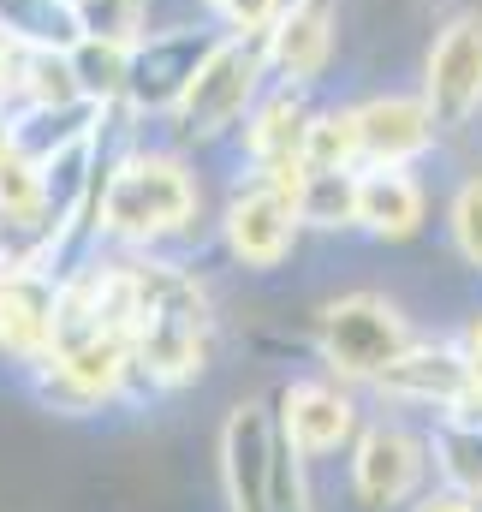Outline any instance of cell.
I'll use <instances>...</instances> for the list:
<instances>
[{
    "instance_id": "4fadbf2b",
    "label": "cell",
    "mask_w": 482,
    "mask_h": 512,
    "mask_svg": "<svg viewBox=\"0 0 482 512\" xmlns=\"http://www.w3.org/2000/svg\"><path fill=\"white\" fill-rule=\"evenodd\" d=\"M334 60V0H286L268 30V72L280 84H316Z\"/></svg>"
},
{
    "instance_id": "5b68a950",
    "label": "cell",
    "mask_w": 482,
    "mask_h": 512,
    "mask_svg": "<svg viewBox=\"0 0 482 512\" xmlns=\"http://www.w3.org/2000/svg\"><path fill=\"white\" fill-rule=\"evenodd\" d=\"M316 340H322V358L346 376V382H375L405 346H411V328L405 316L375 298V292H352V298H334L322 316H316Z\"/></svg>"
},
{
    "instance_id": "30bf717a",
    "label": "cell",
    "mask_w": 482,
    "mask_h": 512,
    "mask_svg": "<svg viewBox=\"0 0 482 512\" xmlns=\"http://www.w3.org/2000/svg\"><path fill=\"white\" fill-rule=\"evenodd\" d=\"M375 387L387 399H405V405H435V411H465L477 405V376L465 364L459 346H405L381 376Z\"/></svg>"
},
{
    "instance_id": "2e32d148",
    "label": "cell",
    "mask_w": 482,
    "mask_h": 512,
    "mask_svg": "<svg viewBox=\"0 0 482 512\" xmlns=\"http://www.w3.org/2000/svg\"><path fill=\"white\" fill-rule=\"evenodd\" d=\"M280 423H286L292 447L316 459V453H334L352 435V399L328 382H298L280 399Z\"/></svg>"
},
{
    "instance_id": "d4e9b609",
    "label": "cell",
    "mask_w": 482,
    "mask_h": 512,
    "mask_svg": "<svg viewBox=\"0 0 482 512\" xmlns=\"http://www.w3.org/2000/svg\"><path fill=\"white\" fill-rule=\"evenodd\" d=\"M78 24L90 42H120L131 48L143 36V18H149V0H72Z\"/></svg>"
},
{
    "instance_id": "6da1fadb",
    "label": "cell",
    "mask_w": 482,
    "mask_h": 512,
    "mask_svg": "<svg viewBox=\"0 0 482 512\" xmlns=\"http://www.w3.org/2000/svg\"><path fill=\"white\" fill-rule=\"evenodd\" d=\"M137 310H131V370L155 387L191 382L209 358V298L173 262H131Z\"/></svg>"
},
{
    "instance_id": "7402d4cb",
    "label": "cell",
    "mask_w": 482,
    "mask_h": 512,
    "mask_svg": "<svg viewBox=\"0 0 482 512\" xmlns=\"http://www.w3.org/2000/svg\"><path fill=\"white\" fill-rule=\"evenodd\" d=\"M0 209L6 215H54L48 209V167L30 161L24 149H12L6 137H0Z\"/></svg>"
},
{
    "instance_id": "8fae6325",
    "label": "cell",
    "mask_w": 482,
    "mask_h": 512,
    "mask_svg": "<svg viewBox=\"0 0 482 512\" xmlns=\"http://www.w3.org/2000/svg\"><path fill=\"white\" fill-rule=\"evenodd\" d=\"M352 120H358L363 167H411L441 137V126H435V114H429L423 96H369V102L352 108Z\"/></svg>"
},
{
    "instance_id": "f546056e",
    "label": "cell",
    "mask_w": 482,
    "mask_h": 512,
    "mask_svg": "<svg viewBox=\"0 0 482 512\" xmlns=\"http://www.w3.org/2000/svg\"><path fill=\"white\" fill-rule=\"evenodd\" d=\"M423 512H477V507H471L465 495H441V501H429Z\"/></svg>"
},
{
    "instance_id": "cb8c5ba5",
    "label": "cell",
    "mask_w": 482,
    "mask_h": 512,
    "mask_svg": "<svg viewBox=\"0 0 482 512\" xmlns=\"http://www.w3.org/2000/svg\"><path fill=\"white\" fill-rule=\"evenodd\" d=\"M304 167H363L352 108H328V114H316V120H310V137H304Z\"/></svg>"
},
{
    "instance_id": "ffe728a7",
    "label": "cell",
    "mask_w": 482,
    "mask_h": 512,
    "mask_svg": "<svg viewBox=\"0 0 482 512\" xmlns=\"http://www.w3.org/2000/svg\"><path fill=\"white\" fill-rule=\"evenodd\" d=\"M18 102H84L72 54L54 48H18Z\"/></svg>"
},
{
    "instance_id": "e0dca14e",
    "label": "cell",
    "mask_w": 482,
    "mask_h": 512,
    "mask_svg": "<svg viewBox=\"0 0 482 512\" xmlns=\"http://www.w3.org/2000/svg\"><path fill=\"white\" fill-rule=\"evenodd\" d=\"M417 453H423V447H417L405 429H393V423L369 429L363 447H358V495L369 501V507H393V501H405L411 483H417V471H423Z\"/></svg>"
},
{
    "instance_id": "44dd1931",
    "label": "cell",
    "mask_w": 482,
    "mask_h": 512,
    "mask_svg": "<svg viewBox=\"0 0 482 512\" xmlns=\"http://www.w3.org/2000/svg\"><path fill=\"white\" fill-rule=\"evenodd\" d=\"M465 411H447V423L435 429V459L465 495H482V417H465Z\"/></svg>"
},
{
    "instance_id": "7c38bea8",
    "label": "cell",
    "mask_w": 482,
    "mask_h": 512,
    "mask_svg": "<svg viewBox=\"0 0 482 512\" xmlns=\"http://www.w3.org/2000/svg\"><path fill=\"white\" fill-rule=\"evenodd\" d=\"M310 120H316V108L304 102V84H280V90L256 108V120L244 131V149H250V161H256V179H274V185H286V191L298 185Z\"/></svg>"
},
{
    "instance_id": "484cf974",
    "label": "cell",
    "mask_w": 482,
    "mask_h": 512,
    "mask_svg": "<svg viewBox=\"0 0 482 512\" xmlns=\"http://www.w3.org/2000/svg\"><path fill=\"white\" fill-rule=\"evenodd\" d=\"M453 245L471 268H482V173H471L453 197Z\"/></svg>"
},
{
    "instance_id": "3957f363",
    "label": "cell",
    "mask_w": 482,
    "mask_h": 512,
    "mask_svg": "<svg viewBox=\"0 0 482 512\" xmlns=\"http://www.w3.org/2000/svg\"><path fill=\"white\" fill-rule=\"evenodd\" d=\"M292 435L280 423V411H268L262 399H244L227 411L221 429V465H227V489L239 512H304V483H298V459H292Z\"/></svg>"
},
{
    "instance_id": "f1b7e54d",
    "label": "cell",
    "mask_w": 482,
    "mask_h": 512,
    "mask_svg": "<svg viewBox=\"0 0 482 512\" xmlns=\"http://www.w3.org/2000/svg\"><path fill=\"white\" fill-rule=\"evenodd\" d=\"M459 352H465V364H471V376H477V393H482V316H471V328H465Z\"/></svg>"
},
{
    "instance_id": "52a82bcc",
    "label": "cell",
    "mask_w": 482,
    "mask_h": 512,
    "mask_svg": "<svg viewBox=\"0 0 482 512\" xmlns=\"http://www.w3.org/2000/svg\"><path fill=\"white\" fill-rule=\"evenodd\" d=\"M423 102L441 131H465L482 114V18H453L423 60Z\"/></svg>"
},
{
    "instance_id": "9c48e42d",
    "label": "cell",
    "mask_w": 482,
    "mask_h": 512,
    "mask_svg": "<svg viewBox=\"0 0 482 512\" xmlns=\"http://www.w3.org/2000/svg\"><path fill=\"white\" fill-rule=\"evenodd\" d=\"M54 304H60L54 268H12V274H0V352L12 364L42 370L54 358Z\"/></svg>"
},
{
    "instance_id": "ac0fdd59",
    "label": "cell",
    "mask_w": 482,
    "mask_h": 512,
    "mask_svg": "<svg viewBox=\"0 0 482 512\" xmlns=\"http://www.w3.org/2000/svg\"><path fill=\"white\" fill-rule=\"evenodd\" d=\"M0 42L72 54L84 42V24H78L72 0H0Z\"/></svg>"
},
{
    "instance_id": "7a4b0ae2",
    "label": "cell",
    "mask_w": 482,
    "mask_h": 512,
    "mask_svg": "<svg viewBox=\"0 0 482 512\" xmlns=\"http://www.w3.org/2000/svg\"><path fill=\"white\" fill-rule=\"evenodd\" d=\"M191 215H197V185L179 155L137 149L120 155L102 179V233H114L120 245H155L167 233H185Z\"/></svg>"
},
{
    "instance_id": "d6986e66",
    "label": "cell",
    "mask_w": 482,
    "mask_h": 512,
    "mask_svg": "<svg viewBox=\"0 0 482 512\" xmlns=\"http://www.w3.org/2000/svg\"><path fill=\"white\" fill-rule=\"evenodd\" d=\"M358 173L363 167H304L298 185H292L298 221L304 227H322V233L358 227Z\"/></svg>"
},
{
    "instance_id": "603a6c76",
    "label": "cell",
    "mask_w": 482,
    "mask_h": 512,
    "mask_svg": "<svg viewBox=\"0 0 482 512\" xmlns=\"http://www.w3.org/2000/svg\"><path fill=\"white\" fill-rule=\"evenodd\" d=\"M125 54H131V48H120V42H90V36L72 48L78 84H84V96H90V102L114 108V102L125 96Z\"/></svg>"
},
{
    "instance_id": "277c9868",
    "label": "cell",
    "mask_w": 482,
    "mask_h": 512,
    "mask_svg": "<svg viewBox=\"0 0 482 512\" xmlns=\"http://www.w3.org/2000/svg\"><path fill=\"white\" fill-rule=\"evenodd\" d=\"M262 78H268V30L256 36H221L215 54L203 60V72L191 78V90L179 96L173 108V126L185 143H209L239 120L244 108L262 96Z\"/></svg>"
},
{
    "instance_id": "4316f807",
    "label": "cell",
    "mask_w": 482,
    "mask_h": 512,
    "mask_svg": "<svg viewBox=\"0 0 482 512\" xmlns=\"http://www.w3.org/2000/svg\"><path fill=\"white\" fill-rule=\"evenodd\" d=\"M286 0H215V18L233 30V36H256V30H274Z\"/></svg>"
},
{
    "instance_id": "4dcf8cb0",
    "label": "cell",
    "mask_w": 482,
    "mask_h": 512,
    "mask_svg": "<svg viewBox=\"0 0 482 512\" xmlns=\"http://www.w3.org/2000/svg\"><path fill=\"white\" fill-rule=\"evenodd\" d=\"M209 6H215V0H209Z\"/></svg>"
},
{
    "instance_id": "8992f818",
    "label": "cell",
    "mask_w": 482,
    "mask_h": 512,
    "mask_svg": "<svg viewBox=\"0 0 482 512\" xmlns=\"http://www.w3.org/2000/svg\"><path fill=\"white\" fill-rule=\"evenodd\" d=\"M227 30H209V24H179V30H155V36H137L131 54H125V108L131 114H173L179 96L191 90V78L203 72V60L215 54Z\"/></svg>"
},
{
    "instance_id": "83f0119b",
    "label": "cell",
    "mask_w": 482,
    "mask_h": 512,
    "mask_svg": "<svg viewBox=\"0 0 482 512\" xmlns=\"http://www.w3.org/2000/svg\"><path fill=\"white\" fill-rule=\"evenodd\" d=\"M18 96V48L12 42H0V114H6V102Z\"/></svg>"
},
{
    "instance_id": "9a60e30c",
    "label": "cell",
    "mask_w": 482,
    "mask_h": 512,
    "mask_svg": "<svg viewBox=\"0 0 482 512\" xmlns=\"http://www.w3.org/2000/svg\"><path fill=\"white\" fill-rule=\"evenodd\" d=\"M358 227L375 239H411L423 227V185L405 167H363L358 173Z\"/></svg>"
},
{
    "instance_id": "ba28073f",
    "label": "cell",
    "mask_w": 482,
    "mask_h": 512,
    "mask_svg": "<svg viewBox=\"0 0 482 512\" xmlns=\"http://www.w3.org/2000/svg\"><path fill=\"white\" fill-rule=\"evenodd\" d=\"M298 227H304L298 203L274 179H250L239 197L227 203V221H221L227 251L239 256L244 268H280L286 251H292V239H298Z\"/></svg>"
},
{
    "instance_id": "5bb4252c",
    "label": "cell",
    "mask_w": 482,
    "mask_h": 512,
    "mask_svg": "<svg viewBox=\"0 0 482 512\" xmlns=\"http://www.w3.org/2000/svg\"><path fill=\"white\" fill-rule=\"evenodd\" d=\"M102 114H108V108H102V102H90V96H84V102H24V108L0 126V137H6L12 149H24L30 161H42V167H48L54 155L78 149L90 131L102 126Z\"/></svg>"
}]
</instances>
